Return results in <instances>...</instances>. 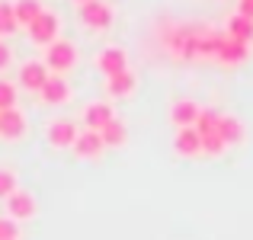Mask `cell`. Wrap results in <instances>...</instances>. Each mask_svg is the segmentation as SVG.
Masks as SVG:
<instances>
[{
	"mask_svg": "<svg viewBox=\"0 0 253 240\" xmlns=\"http://www.w3.org/2000/svg\"><path fill=\"white\" fill-rule=\"evenodd\" d=\"M77 64V48L74 42H68V39H58V42H51L48 48H45V68L55 71V74H64V71H71Z\"/></svg>",
	"mask_w": 253,
	"mask_h": 240,
	"instance_id": "cell-1",
	"label": "cell"
},
{
	"mask_svg": "<svg viewBox=\"0 0 253 240\" xmlns=\"http://www.w3.org/2000/svg\"><path fill=\"white\" fill-rule=\"evenodd\" d=\"M58 32H61V19L51 10H42V16L29 26V39L36 45H42V48H48L51 42H58Z\"/></svg>",
	"mask_w": 253,
	"mask_h": 240,
	"instance_id": "cell-2",
	"label": "cell"
},
{
	"mask_svg": "<svg viewBox=\"0 0 253 240\" xmlns=\"http://www.w3.org/2000/svg\"><path fill=\"white\" fill-rule=\"evenodd\" d=\"M77 16H81V23L86 29L99 32V29H109L112 26V6L103 3V0H90V3L77 6Z\"/></svg>",
	"mask_w": 253,
	"mask_h": 240,
	"instance_id": "cell-3",
	"label": "cell"
},
{
	"mask_svg": "<svg viewBox=\"0 0 253 240\" xmlns=\"http://www.w3.org/2000/svg\"><path fill=\"white\" fill-rule=\"evenodd\" d=\"M77 125L71 122V119H55V122H48V128H45V138H48V144L51 148H74V141H77Z\"/></svg>",
	"mask_w": 253,
	"mask_h": 240,
	"instance_id": "cell-4",
	"label": "cell"
},
{
	"mask_svg": "<svg viewBox=\"0 0 253 240\" xmlns=\"http://www.w3.org/2000/svg\"><path fill=\"white\" fill-rule=\"evenodd\" d=\"M96 68L103 71L106 77H116V74H122V71H128V55H125L119 45H106L96 55Z\"/></svg>",
	"mask_w": 253,
	"mask_h": 240,
	"instance_id": "cell-5",
	"label": "cell"
},
{
	"mask_svg": "<svg viewBox=\"0 0 253 240\" xmlns=\"http://www.w3.org/2000/svg\"><path fill=\"white\" fill-rule=\"evenodd\" d=\"M48 68H45V61H26L23 68H19V86L29 93H42V86L48 83Z\"/></svg>",
	"mask_w": 253,
	"mask_h": 240,
	"instance_id": "cell-6",
	"label": "cell"
},
{
	"mask_svg": "<svg viewBox=\"0 0 253 240\" xmlns=\"http://www.w3.org/2000/svg\"><path fill=\"white\" fill-rule=\"evenodd\" d=\"M32 215H36V199H32V192L16 189L6 199V218H13V221H29Z\"/></svg>",
	"mask_w": 253,
	"mask_h": 240,
	"instance_id": "cell-7",
	"label": "cell"
},
{
	"mask_svg": "<svg viewBox=\"0 0 253 240\" xmlns=\"http://www.w3.org/2000/svg\"><path fill=\"white\" fill-rule=\"evenodd\" d=\"M247 58H250V42H237V39H231L228 32H224V42H221V48H218V58H215V61L234 68V64H244Z\"/></svg>",
	"mask_w": 253,
	"mask_h": 240,
	"instance_id": "cell-8",
	"label": "cell"
},
{
	"mask_svg": "<svg viewBox=\"0 0 253 240\" xmlns=\"http://www.w3.org/2000/svg\"><path fill=\"white\" fill-rule=\"evenodd\" d=\"M116 119V112H112V106L106 103V99H96V103H86V109H84V125L90 131H99V128H106V125Z\"/></svg>",
	"mask_w": 253,
	"mask_h": 240,
	"instance_id": "cell-9",
	"label": "cell"
},
{
	"mask_svg": "<svg viewBox=\"0 0 253 240\" xmlns=\"http://www.w3.org/2000/svg\"><path fill=\"white\" fill-rule=\"evenodd\" d=\"M106 151V144H103V135L99 131H90V128H84L81 135H77V141H74V154L81 157V160H96L99 154Z\"/></svg>",
	"mask_w": 253,
	"mask_h": 240,
	"instance_id": "cell-10",
	"label": "cell"
},
{
	"mask_svg": "<svg viewBox=\"0 0 253 240\" xmlns=\"http://www.w3.org/2000/svg\"><path fill=\"white\" fill-rule=\"evenodd\" d=\"M39 96H42L45 106H64V103L71 99V83H68L61 74H51L48 83L42 86V93H39Z\"/></svg>",
	"mask_w": 253,
	"mask_h": 240,
	"instance_id": "cell-11",
	"label": "cell"
},
{
	"mask_svg": "<svg viewBox=\"0 0 253 240\" xmlns=\"http://www.w3.org/2000/svg\"><path fill=\"white\" fill-rule=\"evenodd\" d=\"M26 135V116L19 109H3L0 112V138L3 141H19Z\"/></svg>",
	"mask_w": 253,
	"mask_h": 240,
	"instance_id": "cell-12",
	"label": "cell"
},
{
	"mask_svg": "<svg viewBox=\"0 0 253 240\" xmlns=\"http://www.w3.org/2000/svg\"><path fill=\"white\" fill-rule=\"evenodd\" d=\"M173 151L179 157H199L202 154V135L196 128H176L173 135Z\"/></svg>",
	"mask_w": 253,
	"mask_h": 240,
	"instance_id": "cell-13",
	"label": "cell"
},
{
	"mask_svg": "<svg viewBox=\"0 0 253 240\" xmlns=\"http://www.w3.org/2000/svg\"><path fill=\"white\" fill-rule=\"evenodd\" d=\"M199 112L202 109H199L192 99H176V103L170 106V122L176 125V128H196Z\"/></svg>",
	"mask_w": 253,
	"mask_h": 240,
	"instance_id": "cell-14",
	"label": "cell"
},
{
	"mask_svg": "<svg viewBox=\"0 0 253 240\" xmlns=\"http://www.w3.org/2000/svg\"><path fill=\"white\" fill-rule=\"evenodd\" d=\"M135 86H138V80H135L131 71H122V74H116V77H106V93H109V96H116V99L131 96V93H135Z\"/></svg>",
	"mask_w": 253,
	"mask_h": 240,
	"instance_id": "cell-15",
	"label": "cell"
},
{
	"mask_svg": "<svg viewBox=\"0 0 253 240\" xmlns=\"http://www.w3.org/2000/svg\"><path fill=\"white\" fill-rule=\"evenodd\" d=\"M218 135L224 138V144H244V138H247V128H244V122L237 116H221V128H218Z\"/></svg>",
	"mask_w": 253,
	"mask_h": 240,
	"instance_id": "cell-16",
	"label": "cell"
},
{
	"mask_svg": "<svg viewBox=\"0 0 253 240\" xmlns=\"http://www.w3.org/2000/svg\"><path fill=\"white\" fill-rule=\"evenodd\" d=\"M42 0H16V3H13V13H16V23L19 26H26V29H29L32 23H36L39 16H42Z\"/></svg>",
	"mask_w": 253,
	"mask_h": 240,
	"instance_id": "cell-17",
	"label": "cell"
},
{
	"mask_svg": "<svg viewBox=\"0 0 253 240\" xmlns=\"http://www.w3.org/2000/svg\"><path fill=\"white\" fill-rule=\"evenodd\" d=\"M224 32H228L231 39H237V42H253V19L234 13V16L228 19V29H224Z\"/></svg>",
	"mask_w": 253,
	"mask_h": 240,
	"instance_id": "cell-18",
	"label": "cell"
},
{
	"mask_svg": "<svg viewBox=\"0 0 253 240\" xmlns=\"http://www.w3.org/2000/svg\"><path fill=\"white\" fill-rule=\"evenodd\" d=\"M99 135H103V144H106V148H122L125 138H128V128H125L119 119H112L106 128H99Z\"/></svg>",
	"mask_w": 253,
	"mask_h": 240,
	"instance_id": "cell-19",
	"label": "cell"
},
{
	"mask_svg": "<svg viewBox=\"0 0 253 240\" xmlns=\"http://www.w3.org/2000/svg\"><path fill=\"white\" fill-rule=\"evenodd\" d=\"M221 116L224 112H218V109H202L199 112V122H196V131L199 135H218V128H221Z\"/></svg>",
	"mask_w": 253,
	"mask_h": 240,
	"instance_id": "cell-20",
	"label": "cell"
},
{
	"mask_svg": "<svg viewBox=\"0 0 253 240\" xmlns=\"http://www.w3.org/2000/svg\"><path fill=\"white\" fill-rule=\"evenodd\" d=\"M16 29L19 23H16V13H13V3H0V39H10Z\"/></svg>",
	"mask_w": 253,
	"mask_h": 240,
	"instance_id": "cell-21",
	"label": "cell"
},
{
	"mask_svg": "<svg viewBox=\"0 0 253 240\" xmlns=\"http://www.w3.org/2000/svg\"><path fill=\"white\" fill-rule=\"evenodd\" d=\"M224 151H228V144H224V138H221V135H205V138H202V154H209V157H221Z\"/></svg>",
	"mask_w": 253,
	"mask_h": 240,
	"instance_id": "cell-22",
	"label": "cell"
},
{
	"mask_svg": "<svg viewBox=\"0 0 253 240\" xmlns=\"http://www.w3.org/2000/svg\"><path fill=\"white\" fill-rule=\"evenodd\" d=\"M3 109H16V83L0 80V112Z\"/></svg>",
	"mask_w": 253,
	"mask_h": 240,
	"instance_id": "cell-23",
	"label": "cell"
},
{
	"mask_svg": "<svg viewBox=\"0 0 253 240\" xmlns=\"http://www.w3.org/2000/svg\"><path fill=\"white\" fill-rule=\"evenodd\" d=\"M13 192H16V173L0 170V199H10Z\"/></svg>",
	"mask_w": 253,
	"mask_h": 240,
	"instance_id": "cell-24",
	"label": "cell"
},
{
	"mask_svg": "<svg viewBox=\"0 0 253 240\" xmlns=\"http://www.w3.org/2000/svg\"><path fill=\"white\" fill-rule=\"evenodd\" d=\"M0 240H19V221L0 215Z\"/></svg>",
	"mask_w": 253,
	"mask_h": 240,
	"instance_id": "cell-25",
	"label": "cell"
},
{
	"mask_svg": "<svg viewBox=\"0 0 253 240\" xmlns=\"http://www.w3.org/2000/svg\"><path fill=\"white\" fill-rule=\"evenodd\" d=\"M10 61H13V51H10V45L0 39V71L3 68H10Z\"/></svg>",
	"mask_w": 253,
	"mask_h": 240,
	"instance_id": "cell-26",
	"label": "cell"
},
{
	"mask_svg": "<svg viewBox=\"0 0 253 240\" xmlns=\"http://www.w3.org/2000/svg\"><path fill=\"white\" fill-rule=\"evenodd\" d=\"M237 13H241V16H250V19H253V0H241V10H237Z\"/></svg>",
	"mask_w": 253,
	"mask_h": 240,
	"instance_id": "cell-27",
	"label": "cell"
},
{
	"mask_svg": "<svg viewBox=\"0 0 253 240\" xmlns=\"http://www.w3.org/2000/svg\"><path fill=\"white\" fill-rule=\"evenodd\" d=\"M74 3H77V6H84V3H90V0H74Z\"/></svg>",
	"mask_w": 253,
	"mask_h": 240,
	"instance_id": "cell-28",
	"label": "cell"
}]
</instances>
